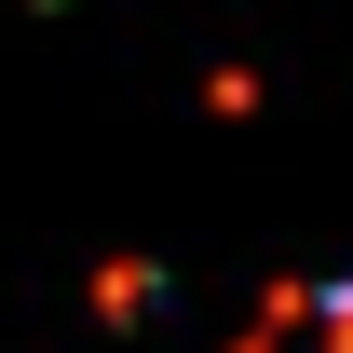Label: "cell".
<instances>
[{
  "mask_svg": "<svg viewBox=\"0 0 353 353\" xmlns=\"http://www.w3.org/2000/svg\"><path fill=\"white\" fill-rule=\"evenodd\" d=\"M231 353H353V285L340 272H299V285H272L245 312V340Z\"/></svg>",
  "mask_w": 353,
  "mask_h": 353,
  "instance_id": "6da1fadb",
  "label": "cell"
}]
</instances>
